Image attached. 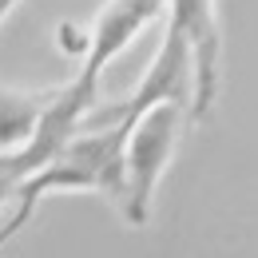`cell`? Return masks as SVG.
Instances as JSON below:
<instances>
[{"label": "cell", "instance_id": "6da1fadb", "mask_svg": "<svg viewBox=\"0 0 258 258\" xmlns=\"http://www.w3.org/2000/svg\"><path fill=\"white\" fill-rule=\"evenodd\" d=\"M127 127H131V119L103 123V127H84L64 151H56L48 163H40L36 171H28L16 183V195L8 203V223L0 226V246L28 226V219L36 215L44 195L96 191V195H107L115 203L123 195V143H127Z\"/></svg>", "mask_w": 258, "mask_h": 258}, {"label": "cell", "instance_id": "7a4b0ae2", "mask_svg": "<svg viewBox=\"0 0 258 258\" xmlns=\"http://www.w3.org/2000/svg\"><path fill=\"white\" fill-rule=\"evenodd\" d=\"M191 119L187 103L163 99L155 107H147L143 115H135L127 127V143H123V195L115 199L119 215L131 226H143L155 203V187H159L163 171L171 167V155L179 147L183 123Z\"/></svg>", "mask_w": 258, "mask_h": 258}, {"label": "cell", "instance_id": "3957f363", "mask_svg": "<svg viewBox=\"0 0 258 258\" xmlns=\"http://www.w3.org/2000/svg\"><path fill=\"white\" fill-rule=\"evenodd\" d=\"M163 99H175V103H187V107L195 103V52H191V40L179 32V28H171V24H167L163 44H159V52H155V60H151V68H147V76L139 80V88H135L123 103L107 107L99 119L88 115L84 127H103V123L135 119V115H143L147 107H155Z\"/></svg>", "mask_w": 258, "mask_h": 258}, {"label": "cell", "instance_id": "277c9868", "mask_svg": "<svg viewBox=\"0 0 258 258\" xmlns=\"http://www.w3.org/2000/svg\"><path fill=\"white\" fill-rule=\"evenodd\" d=\"M167 24L191 40L195 52V103L191 119H207L223 80V24L219 0H167Z\"/></svg>", "mask_w": 258, "mask_h": 258}, {"label": "cell", "instance_id": "5b68a950", "mask_svg": "<svg viewBox=\"0 0 258 258\" xmlns=\"http://www.w3.org/2000/svg\"><path fill=\"white\" fill-rule=\"evenodd\" d=\"M163 12H167V0H107L88 32V48H84L80 68L92 76H103V68L119 52H127L131 40L143 36Z\"/></svg>", "mask_w": 258, "mask_h": 258}, {"label": "cell", "instance_id": "8992f818", "mask_svg": "<svg viewBox=\"0 0 258 258\" xmlns=\"http://www.w3.org/2000/svg\"><path fill=\"white\" fill-rule=\"evenodd\" d=\"M56 88L48 92H24V88H8L0 84V159L16 155L28 147V139L40 127V115L48 107Z\"/></svg>", "mask_w": 258, "mask_h": 258}, {"label": "cell", "instance_id": "52a82bcc", "mask_svg": "<svg viewBox=\"0 0 258 258\" xmlns=\"http://www.w3.org/2000/svg\"><path fill=\"white\" fill-rule=\"evenodd\" d=\"M16 183H20V179H16V175H8V171L0 167V211L12 203V195H16Z\"/></svg>", "mask_w": 258, "mask_h": 258}, {"label": "cell", "instance_id": "ba28073f", "mask_svg": "<svg viewBox=\"0 0 258 258\" xmlns=\"http://www.w3.org/2000/svg\"><path fill=\"white\" fill-rule=\"evenodd\" d=\"M16 4H20V0H0V24H4V16H8Z\"/></svg>", "mask_w": 258, "mask_h": 258}]
</instances>
